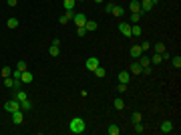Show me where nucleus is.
<instances>
[{"instance_id":"7ed1b4c3","label":"nucleus","mask_w":181,"mask_h":135,"mask_svg":"<svg viewBox=\"0 0 181 135\" xmlns=\"http://www.w3.org/2000/svg\"><path fill=\"white\" fill-rule=\"evenodd\" d=\"M85 65H87V69H89L90 73H93V71L99 67L101 63H99V58H97V56H90V58H87V63H85Z\"/></svg>"},{"instance_id":"2eb2a0df","label":"nucleus","mask_w":181,"mask_h":135,"mask_svg":"<svg viewBox=\"0 0 181 135\" xmlns=\"http://www.w3.org/2000/svg\"><path fill=\"white\" fill-rule=\"evenodd\" d=\"M85 28H87V32H93V30H97V22L87 18V22H85Z\"/></svg>"},{"instance_id":"a878e982","label":"nucleus","mask_w":181,"mask_h":135,"mask_svg":"<svg viewBox=\"0 0 181 135\" xmlns=\"http://www.w3.org/2000/svg\"><path fill=\"white\" fill-rule=\"evenodd\" d=\"M153 51H155L157 55H161V53H165V45H163V43H157V45L153 46Z\"/></svg>"},{"instance_id":"37998d69","label":"nucleus","mask_w":181,"mask_h":135,"mask_svg":"<svg viewBox=\"0 0 181 135\" xmlns=\"http://www.w3.org/2000/svg\"><path fill=\"white\" fill-rule=\"evenodd\" d=\"M95 2H103V0H95Z\"/></svg>"},{"instance_id":"ea45409f","label":"nucleus","mask_w":181,"mask_h":135,"mask_svg":"<svg viewBox=\"0 0 181 135\" xmlns=\"http://www.w3.org/2000/svg\"><path fill=\"white\" fill-rule=\"evenodd\" d=\"M6 2H8V6H16L18 4V0H6Z\"/></svg>"},{"instance_id":"1a4fd4ad","label":"nucleus","mask_w":181,"mask_h":135,"mask_svg":"<svg viewBox=\"0 0 181 135\" xmlns=\"http://www.w3.org/2000/svg\"><path fill=\"white\" fill-rule=\"evenodd\" d=\"M20 83H32V73L26 69V71H22V75H20Z\"/></svg>"},{"instance_id":"e433bc0d","label":"nucleus","mask_w":181,"mask_h":135,"mask_svg":"<svg viewBox=\"0 0 181 135\" xmlns=\"http://www.w3.org/2000/svg\"><path fill=\"white\" fill-rule=\"evenodd\" d=\"M77 34H79L80 38H83V36L87 34V28H85V26H79V30H77Z\"/></svg>"},{"instance_id":"c03bdc74","label":"nucleus","mask_w":181,"mask_h":135,"mask_svg":"<svg viewBox=\"0 0 181 135\" xmlns=\"http://www.w3.org/2000/svg\"><path fill=\"white\" fill-rule=\"evenodd\" d=\"M80 2H85V0H80Z\"/></svg>"},{"instance_id":"f8f14e48","label":"nucleus","mask_w":181,"mask_h":135,"mask_svg":"<svg viewBox=\"0 0 181 135\" xmlns=\"http://www.w3.org/2000/svg\"><path fill=\"white\" fill-rule=\"evenodd\" d=\"M143 16H145V12H131V22L137 24L141 18H143Z\"/></svg>"},{"instance_id":"412c9836","label":"nucleus","mask_w":181,"mask_h":135,"mask_svg":"<svg viewBox=\"0 0 181 135\" xmlns=\"http://www.w3.org/2000/svg\"><path fill=\"white\" fill-rule=\"evenodd\" d=\"M141 34H143V30H141V26H139V24L131 26V36H141Z\"/></svg>"},{"instance_id":"6ab92c4d","label":"nucleus","mask_w":181,"mask_h":135,"mask_svg":"<svg viewBox=\"0 0 181 135\" xmlns=\"http://www.w3.org/2000/svg\"><path fill=\"white\" fill-rule=\"evenodd\" d=\"M93 73H95V75H97V77H99V79H103V77H105V75H107V71H105V67H101V65H99V67L95 69V71H93Z\"/></svg>"},{"instance_id":"9b49d317","label":"nucleus","mask_w":181,"mask_h":135,"mask_svg":"<svg viewBox=\"0 0 181 135\" xmlns=\"http://www.w3.org/2000/svg\"><path fill=\"white\" fill-rule=\"evenodd\" d=\"M173 131V123L171 121H163L161 123V133H171Z\"/></svg>"},{"instance_id":"f3484780","label":"nucleus","mask_w":181,"mask_h":135,"mask_svg":"<svg viewBox=\"0 0 181 135\" xmlns=\"http://www.w3.org/2000/svg\"><path fill=\"white\" fill-rule=\"evenodd\" d=\"M151 8H153V4L149 0H141V12H149Z\"/></svg>"},{"instance_id":"39448f33","label":"nucleus","mask_w":181,"mask_h":135,"mask_svg":"<svg viewBox=\"0 0 181 135\" xmlns=\"http://www.w3.org/2000/svg\"><path fill=\"white\" fill-rule=\"evenodd\" d=\"M73 16H75V12H73V10H65V14L58 18V22H60V24H67V22L73 20Z\"/></svg>"},{"instance_id":"aec40b11","label":"nucleus","mask_w":181,"mask_h":135,"mask_svg":"<svg viewBox=\"0 0 181 135\" xmlns=\"http://www.w3.org/2000/svg\"><path fill=\"white\" fill-rule=\"evenodd\" d=\"M20 109H22V111H30V109H32V103L28 101V99H24V101H20Z\"/></svg>"},{"instance_id":"a19ab883","label":"nucleus","mask_w":181,"mask_h":135,"mask_svg":"<svg viewBox=\"0 0 181 135\" xmlns=\"http://www.w3.org/2000/svg\"><path fill=\"white\" fill-rule=\"evenodd\" d=\"M143 73H145V75H149V73H151V67H149V65H147V67H143Z\"/></svg>"},{"instance_id":"6e6552de","label":"nucleus","mask_w":181,"mask_h":135,"mask_svg":"<svg viewBox=\"0 0 181 135\" xmlns=\"http://www.w3.org/2000/svg\"><path fill=\"white\" fill-rule=\"evenodd\" d=\"M129 71H131L133 75H141V73H143V67L139 65V61H135V63H131V67H129Z\"/></svg>"},{"instance_id":"b1692460","label":"nucleus","mask_w":181,"mask_h":135,"mask_svg":"<svg viewBox=\"0 0 181 135\" xmlns=\"http://www.w3.org/2000/svg\"><path fill=\"white\" fill-rule=\"evenodd\" d=\"M14 99H18V101H24V99H28V95H26V93H24V91H16V95H14Z\"/></svg>"},{"instance_id":"a211bd4d","label":"nucleus","mask_w":181,"mask_h":135,"mask_svg":"<svg viewBox=\"0 0 181 135\" xmlns=\"http://www.w3.org/2000/svg\"><path fill=\"white\" fill-rule=\"evenodd\" d=\"M129 8H131V12H141V2H139V0H133V2L129 4Z\"/></svg>"},{"instance_id":"2f4dec72","label":"nucleus","mask_w":181,"mask_h":135,"mask_svg":"<svg viewBox=\"0 0 181 135\" xmlns=\"http://www.w3.org/2000/svg\"><path fill=\"white\" fill-rule=\"evenodd\" d=\"M20 75H22V71H18V69H14V71H12V75H10V77H12V79H14V81H20Z\"/></svg>"},{"instance_id":"5701e85b","label":"nucleus","mask_w":181,"mask_h":135,"mask_svg":"<svg viewBox=\"0 0 181 135\" xmlns=\"http://www.w3.org/2000/svg\"><path fill=\"white\" fill-rule=\"evenodd\" d=\"M58 53H60V46L50 45V48H48V55H50V56H58Z\"/></svg>"},{"instance_id":"58836bf2","label":"nucleus","mask_w":181,"mask_h":135,"mask_svg":"<svg viewBox=\"0 0 181 135\" xmlns=\"http://www.w3.org/2000/svg\"><path fill=\"white\" fill-rule=\"evenodd\" d=\"M127 91V85L125 83H119V93H125Z\"/></svg>"},{"instance_id":"c756f323","label":"nucleus","mask_w":181,"mask_h":135,"mask_svg":"<svg viewBox=\"0 0 181 135\" xmlns=\"http://www.w3.org/2000/svg\"><path fill=\"white\" fill-rule=\"evenodd\" d=\"M141 119H143V113H139V111H135L133 115H131V121H133V123H137V121H141Z\"/></svg>"},{"instance_id":"72a5a7b5","label":"nucleus","mask_w":181,"mask_h":135,"mask_svg":"<svg viewBox=\"0 0 181 135\" xmlns=\"http://www.w3.org/2000/svg\"><path fill=\"white\" fill-rule=\"evenodd\" d=\"M16 69H18V71H26V69H28V65H26L24 61H18V63H16Z\"/></svg>"},{"instance_id":"0eeeda50","label":"nucleus","mask_w":181,"mask_h":135,"mask_svg":"<svg viewBox=\"0 0 181 135\" xmlns=\"http://www.w3.org/2000/svg\"><path fill=\"white\" fill-rule=\"evenodd\" d=\"M119 30H121L123 36H131V24L129 22H121L119 24Z\"/></svg>"},{"instance_id":"423d86ee","label":"nucleus","mask_w":181,"mask_h":135,"mask_svg":"<svg viewBox=\"0 0 181 135\" xmlns=\"http://www.w3.org/2000/svg\"><path fill=\"white\" fill-rule=\"evenodd\" d=\"M73 22L77 24V26H85V22H87V16H85V14H75V16H73Z\"/></svg>"},{"instance_id":"473e14b6","label":"nucleus","mask_w":181,"mask_h":135,"mask_svg":"<svg viewBox=\"0 0 181 135\" xmlns=\"http://www.w3.org/2000/svg\"><path fill=\"white\" fill-rule=\"evenodd\" d=\"M161 61H163V58H161V55H157V53L153 55V58H151V63H153V65H161Z\"/></svg>"},{"instance_id":"f704fd0d","label":"nucleus","mask_w":181,"mask_h":135,"mask_svg":"<svg viewBox=\"0 0 181 135\" xmlns=\"http://www.w3.org/2000/svg\"><path fill=\"white\" fill-rule=\"evenodd\" d=\"M12 75V69L10 67H4L2 69V77H4V79H6V77H10Z\"/></svg>"},{"instance_id":"ddd939ff","label":"nucleus","mask_w":181,"mask_h":135,"mask_svg":"<svg viewBox=\"0 0 181 135\" xmlns=\"http://www.w3.org/2000/svg\"><path fill=\"white\" fill-rule=\"evenodd\" d=\"M117 79H119V83H125V85H127V83H129V71H121Z\"/></svg>"},{"instance_id":"79ce46f5","label":"nucleus","mask_w":181,"mask_h":135,"mask_svg":"<svg viewBox=\"0 0 181 135\" xmlns=\"http://www.w3.org/2000/svg\"><path fill=\"white\" fill-rule=\"evenodd\" d=\"M149 2H151V4H153V6H155V4H159V2H161V0H149Z\"/></svg>"},{"instance_id":"4468645a","label":"nucleus","mask_w":181,"mask_h":135,"mask_svg":"<svg viewBox=\"0 0 181 135\" xmlns=\"http://www.w3.org/2000/svg\"><path fill=\"white\" fill-rule=\"evenodd\" d=\"M113 105H115V109H117V111H123V109H125V101L121 99V97H117V99L113 101Z\"/></svg>"},{"instance_id":"4be33fe9","label":"nucleus","mask_w":181,"mask_h":135,"mask_svg":"<svg viewBox=\"0 0 181 135\" xmlns=\"http://www.w3.org/2000/svg\"><path fill=\"white\" fill-rule=\"evenodd\" d=\"M107 133H109V135H119V133H121V129H119L117 125H109V129H107Z\"/></svg>"},{"instance_id":"9d476101","label":"nucleus","mask_w":181,"mask_h":135,"mask_svg":"<svg viewBox=\"0 0 181 135\" xmlns=\"http://www.w3.org/2000/svg\"><path fill=\"white\" fill-rule=\"evenodd\" d=\"M129 53H131V56H133V58H139V56L143 55V48H141L139 45H135V46H131V51H129Z\"/></svg>"},{"instance_id":"393cba45","label":"nucleus","mask_w":181,"mask_h":135,"mask_svg":"<svg viewBox=\"0 0 181 135\" xmlns=\"http://www.w3.org/2000/svg\"><path fill=\"white\" fill-rule=\"evenodd\" d=\"M171 65H173L175 69H179V67H181V56H179V55H175L173 58H171Z\"/></svg>"},{"instance_id":"bb28decb","label":"nucleus","mask_w":181,"mask_h":135,"mask_svg":"<svg viewBox=\"0 0 181 135\" xmlns=\"http://www.w3.org/2000/svg\"><path fill=\"white\" fill-rule=\"evenodd\" d=\"M8 28H16V26H18V18H14V16H10V18H8Z\"/></svg>"},{"instance_id":"f257e3e1","label":"nucleus","mask_w":181,"mask_h":135,"mask_svg":"<svg viewBox=\"0 0 181 135\" xmlns=\"http://www.w3.org/2000/svg\"><path fill=\"white\" fill-rule=\"evenodd\" d=\"M68 129H70V133H85V129H87V125L85 121L80 119V117H73L70 119V123H68Z\"/></svg>"},{"instance_id":"f03ea898","label":"nucleus","mask_w":181,"mask_h":135,"mask_svg":"<svg viewBox=\"0 0 181 135\" xmlns=\"http://www.w3.org/2000/svg\"><path fill=\"white\" fill-rule=\"evenodd\" d=\"M4 109L8 113H14V111H20V101L18 99H10V101L4 103Z\"/></svg>"},{"instance_id":"c9c22d12","label":"nucleus","mask_w":181,"mask_h":135,"mask_svg":"<svg viewBox=\"0 0 181 135\" xmlns=\"http://www.w3.org/2000/svg\"><path fill=\"white\" fill-rule=\"evenodd\" d=\"M143 131H145V127L141 125V121H137L135 123V133H143Z\"/></svg>"},{"instance_id":"7c9ffc66","label":"nucleus","mask_w":181,"mask_h":135,"mask_svg":"<svg viewBox=\"0 0 181 135\" xmlns=\"http://www.w3.org/2000/svg\"><path fill=\"white\" fill-rule=\"evenodd\" d=\"M14 83H16V81L12 79V77H6V79H4V85H6V87H10V89H14Z\"/></svg>"},{"instance_id":"c85d7f7f","label":"nucleus","mask_w":181,"mask_h":135,"mask_svg":"<svg viewBox=\"0 0 181 135\" xmlns=\"http://www.w3.org/2000/svg\"><path fill=\"white\" fill-rule=\"evenodd\" d=\"M62 2H65V10H73V8H75V2H77V0H62Z\"/></svg>"},{"instance_id":"dca6fc26","label":"nucleus","mask_w":181,"mask_h":135,"mask_svg":"<svg viewBox=\"0 0 181 135\" xmlns=\"http://www.w3.org/2000/svg\"><path fill=\"white\" fill-rule=\"evenodd\" d=\"M111 14H113V16H125V8L123 6H113Z\"/></svg>"},{"instance_id":"20e7f679","label":"nucleus","mask_w":181,"mask_h":135,"mask_svg":"<svg viewBox=\"0 0 181 135\" xmlns=\"http://www.w3.org/2000/svg\"><path fill=\"white\" fill-rule=\"evenodd\" d=\"M10 115H12V123H14V125H22V121H24L22 109H20V111H14V113H10Z\"/></svg>"},{"instance_id":"cd10ccee","label":"nucleus","mask_w":181,"mask_h":135,"mask_svg":"<svg viewBox=\"0 0 181 135\" xmlns=\"http://www.w3.org/2000/svg\"><path fill=\"white\" fill-rule=\"evenodd\" d=\"M139 58H141V61H139V65H141V67H147V65H151V58H147L145 55H141Z\"/></svg>"},{"instance_id":"4c0bfd02","label":"nucleus","mask_w":181,"mask_h":135,"mask_svg":"<svg viewBox=\"0 0 181 135\" xmlns=\"http://www.w3.org/2000/svg\"><path fill=\"white\" fill-rule=\"evenodd\" d=\"M139 46H141V48H143V53H147L149 48H151V45H149L147 40H143V45H139Z\"/></svg>"}]
</instances>
